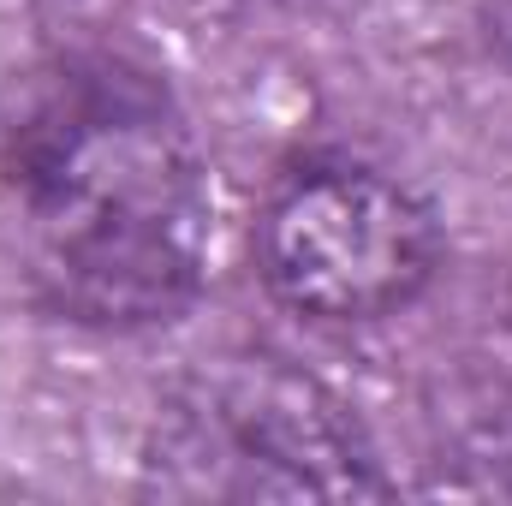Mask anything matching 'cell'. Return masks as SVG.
<instances>
[{"mask_svg": "<svg viewBox=\"0 0 512 506\" xmlns=\"http://www.w3.org/2000/svg\"><path fill=\"white\" fill-rule=\"evenodd\" d=\"M6 191L36 292L90 328L173 322L209 268L197 137L143 72L78 60L6 137Z\"/></svg>", "mask_w": 512, "mask_h": 506, "instance_id": "1", "label": "cell"}, {"mask_svg": "<svg viewBox=\"0 0 512 506\" xmlns=\"http://www.w3.org/2000/svg\"><path fill=\"white\" fill-rule=\"evenodd\" d=\"M441 262V227L429 203L382 167L316 161L292 173L262 221V286L304 322L352 328L405 310Z\"/></svg>", "mask_w": 512, "mask_h": 506, "instance_id": "3", "label": "cell"}, {"mask_svg": "<svg viewBox=\"0 0 512 506\" xmlns=\"http://www.w3.org/2000/svg\"><path fill=\"white\" fill-rule=\"evenodd\" d=\"M161 489L221 501H352L382 495L352 411L274 358H233L179 387L155 441Z\"/></svg>", "mask_w": 512, "mask_h": 506, "instance_id": "2", "label": "cell"}]
</instances>
